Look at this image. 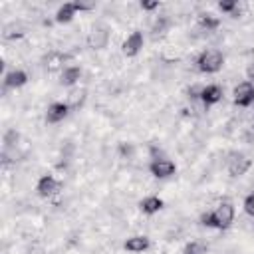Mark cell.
Here are the masks:
<instances>
[{
	"mask_svg": "<svg viewBox=\"0 0 254 254\" xmlns=\"http://www.w3.org/2000/svg\"><path fill=\"white\" fill-rule=\"evenodd\" d=\"M200 222L204 226H212V228H228L234 222V206L232 202H220L212 212H206L200 216Z\"/></svg>",
	"mask_w": 254,
	"mask_h": 254,
	"instance_id": "6da1fadb",
	"label": "cell"
},
{
	"mask_svg": "<svg viewBox=\"0 0 254 254\" xmlns=\"http://www.w3.org/2000/svg\"><path fill=\"white\" fill-rule=\"evenodd\" d=\"M196 65H198V69H200L202 73H216V71H220L222 65H224V56H222V52H218V50H204V52L198 56Z\"/></svg>",
	"mask_w": 254,
	"mask_h": 254,
	"instance_id": "7a4b0ae2",
	"label": "cell"
},
{
	"mask_svg": "<svg viewBox=\"0 0 254 254\" xmlns=\"http://www.w3.org/2000/svg\"><path fill=\"white\" fill-rule=\"evenodd\" d=\"M232 101L238 107H250L254 101V85L252 81H242L232 89Z\"/></svg>",
	"mask_w": 254,
	"mask_h": 254,
	"instance_id": "3957f363",
	"label": "cell"
},
{
	"mask_svg": "<svg viewBox=\"0 0 254 254\" xmlns=\"http://www.w3.org/2000/svg\"><path fill=\"white\" fill-rule=\"evenodd\" d=\"M149 171H151V175L155 179H169L171 175H175L177 165L167 157H155L151 161V165H149Z\"/></svg>",
	"mask_w": 254,
	"mask_h": 254,
	"instance_id": "277c9868",
	"label": "cell"
},
{
	"mask_svg": "<svg viewBox=\"0 0 254 254\" xmlns=\"http://www.w3.org/2000/svg\"><path fill=\"white\" fill-rule=\"evenodd\" d=\"M143 42H145L143 32L133 30V32L123 40V44H121V52H123V56H127V58L137 56V54L141 52V48H143Z\"/></svg>",
	"mask_w": 254,
	"mask_h": 254,
	"instance_id": "5b68a950",
	"label": "cell"
},
{
	"mask_svg": "<svg viewBox=\"0 0 254 254\" xmlns=\"http://www.w3.org/2000/svg\"><path fill=\"white\" fill-rule=\"evenodd\" d=\"M36 190H38L40 196L48 198V196H54V194H58V192L62 190V183H60L56 177H52V175H42V177L38 179Z\"/></svg>",
	"mask_w": 254,
	"mask_h": 254,
	"instance_id": "8992f818",
	"label": "cell"
},
{
	"mask_svg": "<svg viewBox=\"0 0 254 254\" xmlns=\"http://www.w3.org/2000/svg\"><path fill=\"white\" fill-rule=\"evenodd\" d=\"M250 165H252V161H250L246 155H242V153H234V155H230L226 167H228L230 177H242V175H246V171L250 169Z\"/></svg>",
	"mask_w": 254,
	"mask_h": 254,
	"instance_id": "52a82bcc",
	"label": "cell"
},
{
	"mask_svg": "<svg viewBox=\"0 0 254 254\" xmlns=\"http://www.w3.org/2000/svg\"><path fill=\"white\" fill-rule=\"evenodd\" d=\"M69 113V105L67 103H62V101H56L52 105H48V111H46V121L48 123H60L67 117Z\"/></svg>",
	"mask_w": 254,
	"mask_h": 254,
	"instance_id": "ba28073f",
	"label": "cell"
},
{
	"mask_svg": "<svg viewBox=\"0 0 254 254\" xmlns=\"http://www.w3.org/2000/svg\"><path fill=\"white\" fill-rule=\"evenodd\" d=\"M107 42H109V32H107L105 28H101V26L93 28V30L89 32V36H87V44H89V48H93V50H103V48L107 46Z\"/></svg>",
	"mask_w": 254,
	"mask_h": 254,
	"instance_id": "9c48e42d",
	"label": "cell"
},
{
	"mask_svg": "<svg viewBox=\"0 0 254 254\" xmlns=\"http://www.w3.org/2000/svg\"><path fill=\"white\" fill-rule=\"evenodd\" d=\"M198 97L202 99L204 105H214V103H218V101L222 99V89H220V85L210 83V85H204V87L200 89Z\"/></svg>",
	"mask_w": 254,
	"mask_h": 254,
	"instance_id": "30bf717a",
	"label": "cell"
},
{
	"mask_svg": "<svg viewBox=\"0 0 254 254\" xmlns=\"http://www.w3.org/2000/svg\"><path fill=\"white\" fill-rule=\"evenodd\" d=\"M149 246H151V240H149L147 236H143V234H137V236H129V238L125 240V244H123V248H125L127 252H133V254L145 252Z\"/></svg>",
	"mask_w": 254,
	"mask_h": 254,
	"instance_id": "8fae6325",
	"label": "cell"
},
{
	"mask_svg": "<svg viewBox=\"0 0 254 254\" xmlns=\"http://www.w3.org/2000/svg\"><path fill=\"white\" fill-rule=\"evenodd\" d=\"M81 77V67L79 65H65L62 69V75H60V83L65 85V87H71L79 81Z\"/></svg>",
	"mask_w": 254,
	"mask_h": 254,
	"instance_id": "7c38bea8",
	"label": "cell"
},
{
	"mask_svg": "<svg viewBox=\"0 0 254 254\" xmlns=\"http://www.w3.org/2000/svg\"><path fill=\"white\" fill-rule=\"evenodd\" d=\"M75 14H77L75 4H73V2H64V4L58 8V12H56V22H58V24H67V22L73 20Z\"/></svg>",
	"mask_w": 254,
	"mask_h": 254,
	"instance_id": "4fadbf2b",
	"label": "cell"
},
{
	"mask_svg": "<svg viewBox=\"0 0 254 254\" xmlns=\"http://www.w3.org/2000/svg\"><path fill=\"white\" fill-rule=\"evenodd\" d=\"M26 81H28V73L26 71H22V69H12V71H8L6 75H4V85L6 87H22V85H26Z\"/></svg>",
	"mask_w": 254,
	"mask_h": 254,
	"instance_id": "5bb4252c",
	"label": "cell"
},
{
	"mask_svg": "<svg viewBox=\"0 0 254 254\" xmlns=\"http://www.w3.org/2000/svg\"><path fill=\"white\" fill-rule=\"evenodd\" d=\"M163 204H165L163 198L151 194V196H145V198L139 202V208H141L145 214H155V212H159V210L163 208Z\"/></svg>",
	"mask_w": 254,
	"mask_h": 254,
	"instance_id": "9a60e30c",
	"label": "cell"
},
{
	"mask_svg": "<svg viewBox=\"0 0 254 254\" xmlns=\"http://www.w3.org/2000/svg\"><path fill=\"white\" fill-rule=\"evenodd\" d=\"M85 101V89L83 87H75V89H71L69 91V95H67V105H69V109H77L81 103Z\"/></svg>",
	"mask_w": 254,
	"mask_h": 254,
	"instance_id": "2e32d148",
	"label": "cell"
},
{
	"mask_svg": "<svg viewBox=\"0 0 254 254\" xmlns=\"http://www.w3.org/2000/svg\"><path fill=\"white\" fill-rule=\"evenodd\" d=\"M200 26L206 28V32H210V30H216L220 26V20L216 16H212V14H202L200 16Z\"/></svg>",
	"mask_w": 254,
	"mask_h": 254,
	"instance_id": "e0dca14e",
	"label": "cell"
},
{
	"mask_svg": "<svg viewBox=\"0 0 254 254\" xmlns=\"http://www.w3.org/2000/svg\"><path fill=\"white\" fill-rule=\"evenodd\" d=\"M218 10L236 18V14H238V2H234V0H222V2H218Z\"/></svg>",
	"mask_w": 254,
	"mask_h": 254,
	"instance_id": "ac0fdd59",
	"label": "cell"
},
{
	"mask_svg": "<svg viewBox=\"0 0 254 254\" xmlns=\"http://www.w3.org/2000/svg\"><path fill=\"white\" fill-rule=\"evenodd\" d=\"M183 254H206V246L202 242H198V240H192V242H189L185 246Z\"/></svg>",
	"mask_w": 254,
	"mask_h": 254,
	"instance_id": "d6986e66",
	"label": "cell"
},
{
	"mask_svg": "<svg viewBox=\"0 0 254 254\" xmlns=\"http://www.w3.org/2000/svg\"><path fill=\"white\" fill-rule=\"evenodd\" d=\"M73 4L77 8V12H89V10L95 8V2L93 0H75Z\"/></svg>",
	"mask_w": 254,
	"mask_h": 254,
	"instance_id": "ffe728a7",
	"label": "cell"
},
{
	"mask_svg": "<svg viewBox=\"0 0 254 254\" xmlns=\"http://www.w3.org/2000/svg\"><path fill=\"white\" fill-rule=\"evenodd\" d=\"M242 206H244V212H246V214L254 216V192H250V194H248V196L244 198Z\"/></svg>",
	"mask_w": 254,
	"mask_h": 254,
	"instance_id": "44dd1931",
	"label": "cell"
},
{
	"mask_svg": "<svg viewBox=\"0 0 254 254\" xmlns=\"http://www.w3.org/2000/svg\"><path fill=\"white\" fill-rule=\"evenodd\" d=\"M16 141H18V133H16V131H8V133H6V137H4V143H6V147H12V145H16Z\"/></svg>",
	"mask_w": 254,
	"mask_h": 254,
	"instance_id": "7402d4cb",
	"label": "cell"
},
{
	"mask_svg": "<svg viewBox=\"0 0 254 254\" xmlns=\"http://www.w3.org/2000/svg\"><path fill=\"white\" fill-rule=\"evenodd\" d=\"M141 8L143 10H155V8H159V2H141Z\"/></svg>",
	"mask_w": 254,
	"mask_h": 254,
	"instance_id": "603a6c76",
	"label": "cell"
},
{
	"mask_svg": "<svg viewBox=\"0 0 254 254\" xmlns=\"http://www.w3.org/2000/svg\"><path fill=\"white\" fill-rule=\"evenodd\" d=\"M246 75H248V79H254V64H248V67H246Z\"/></svg>",
	"mask_w": 254,
	"mask_h": 254,
	"instance_id": "cb8c5ba5",
	"label": "cell"
},
{
	"mask_svg": "<svg viewBox=\"0 0 254 254\" xmlns=\"http://www.w3.org/2000/svg\"><path fill=\"white\" fill-rule=\"evenodd\" d=\"M30 254H44L42 250H34V252H30Z\"/></svg>",
	"mask_w": 254,
	"mask_h": 254,
	"instance_id": "d4e9b609",
	"label": "cell"
},
{
	"mask_svg": "<svg viewBox=\"0 0 254 254\" xmlns=\"http://www.w3.org/2000/svg\"><path fill=\"white\" fill-rule=\"evenodd\" d=\"M252 105H254V101H252Z\"/></svg>",
	"mask_w": 254,
	"mask_h": 254,
	"instance_id": "484cf974",
	"label": "cell"
}]
</instances>
